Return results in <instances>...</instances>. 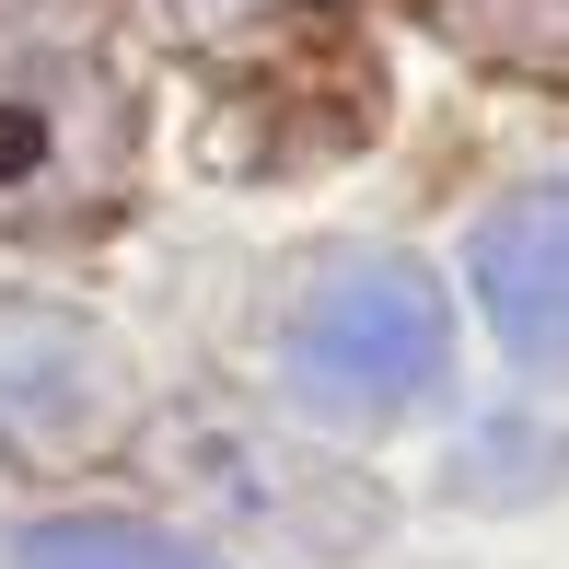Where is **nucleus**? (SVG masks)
Returning <instances> with one entry per match:
<instances>
[{"label": "nucleus", "instance_id": "1", "mask_svg": "<svg viewBox=\"0 0 569 569\" xmlns=\"http://www.w3.org/2000/svg\"><path fill=\"white\" fill-rule=\"evenodd\" d=\"M442 349H453V315L407 256H360V268H326L315 302L291 315V372L302 396L326 407H407L442 383Z\"/></svg>", "mask_w": 569, "mask_h": 569}, {"label": "nucleus", "instance_id": "2", "mask_svg": "<svg viewBox=\"0 0 569 569\" xmlns=\"http://www.w3.org/2000/svg\"><path fill=\"white\" fill-rule=\"evenodd\" d=\"M477 302L523 372H569V187H523L477 221Z\"/></svg>", "mask_w": 569, "mask_h": 569}, {"label": "nucleus", "instance_id": "3", "mask_svg": "<svg viewBox=\"0 0 569 569\" xmlns=\"http://www.w3.org/2000/svg\"><path fill=\"white\" fill-rule=\"evenodd\" d=\"M12 569H210L198 547L151 523H117V511H82V523H23L12 535Z\"/></svg>", "mask_w": 569, "mask_h": 569}, {"label": "nucleus", "instance_id": "4", "mask_svg": "<svg viewBox=\"0 0 569 569\" xmlns=\"http://www.w3.org/2000/svg\"><path fill=\"white\" fill-rule=\"evenodd\" d=\"M70 163V82L47 70H0V198L47 187Z\"/></svg>", "mask_w": 569, "mask_h": 569}, {"label": "nucleus", "instance_id": "5", "mask_svg": "<svg viewBox=\"0 0 569 569\" xmlns=\"http://www.w3.org/2000/svg\"><path fill=\"white\" fill-rule=\"evenodd\" d=\"M430 12L500 70H569V0H430Z\"/></svg>", "mask_w": 569, "mask_h": 569}]
</instances>
